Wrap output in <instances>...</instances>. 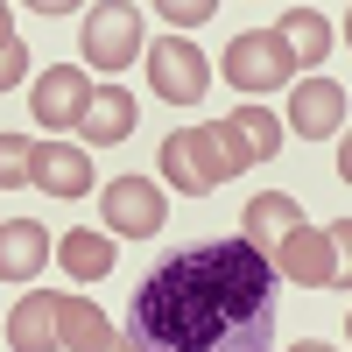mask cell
<instances>
[{
    "instance_id": "6da1fadb",
    "label": "cell",
    "mask_w": 352,
    "mask_h": 352,
    "mask_svg": "<svg viewBox=\"0 0 352 352\" xmlns=\"http://www.w3.org/2000/svg\"><path fill=\"white\" fill-rule=\"evenodd\" d=\"M120 338L134 352H268L275 268L247 240H197L141 275Z\"/></svg>"
},
{
    "instance_id": "7a4b0ae2",
    "label": "cell",
    "mask_w": 352,
    "mask_h": 352,
    "mask_svg": "<svg viewBox=\"0 0 352 352\" xmlns=\"http://www.w3.org/2000/svg\"><path fill=\"white\" fill-rule=\"evenodd\" d=\"M240 169H254L247 141L232 134V120H212V127H176L162 141V176L184 197H212L219 184H232Z\"/></svg>"
},
{
    "instance_id": "3957f363",
    "label": "cell",
    "mask_w": 352,
    "mask_h": 352,
    "mask_svg": "<svg viewBox=\"0 0 352 352\" xmlns=\"http://www.w3.org/2000/svg\"><path fill=\"white\" fill-rule=\"evenodd\" d=\"M345 240H352V226H345V219H338L331 232H317V226H296L282 247H268L261 261H268L275 275L303 282V289H345Z\"/></svg>"
},
{
    "instance_id": "277c9868",
    "label": "cell",
    "mask_w": 352,
    "mask_h": 352,
    "mask_svg": "<svg viewBox=\"0 0 352 352\" xmlns=\"http://www.w3.org/2000/svg\"><path fill=\"white\" fill-rule=\"evenodd\" d=\"M289 71H296V56H289V43L275 28H247V36L226 50V64H219V78H232L240 92H268V85H282Z\"/></svg>"
},
{
    "instance_id": "5b68a950",
    "label": "cell",
    "mask_w": 352,
    "mask_h": 352,
    "mask_svg": "<svg viewBox=\"0 0 352 352\" xmlns=\"http://www.w3.org/2000/svg\"><path fill=\"white\" fill-rule=\"evenodd\" d=\"M148 85H155V99H169V106H197L204 85H212V64L197 56V43L162 36V43L148 50Z\"/></svg>"
},
{
    "instance_id": "8992f818",
    "label": "cell",
    "mask_w": 352,
    "mask_h": 352,
    "mask_svg": "<svg viewBox=\"0 0 352 352\" xmlns=\"http://www.w3.org/2000/svg\"><path fill=\"white\" fill-rule=\"evenodd\" d=\"M106 232L155 240L162 232V184H148V176H113L106 184Z\"/></svg>"
},
{
    "instance_id": "52a82bcc",
    "label": "cell",
    "mask_w": 352,
    "mask_h": 352,
    "mask_svg": "<svg viewBox=\"0 0 352 352\" xmlns=\"http://www.w3.org/2000/svg\"><path fill=\"white\" fill-rule=\"evenodd\" d=\"M134 50H141V8H127V0H106V8L85 14V56H92L99 71L134 64Z\"/></svg>"
},
{
    "instance_id": "ba28073f",
    "label": "cell",
    "mask_w": 352,
    "mask_h": 352,
    "mask_svg": "<svg viewBox=\"0 0 352 352\" xmlns=\"http://www.w3.org/2000/svg\"><path fill=\"white\" fill-rule=\"evenodd\" d=\"M50 331H56V352H134L85 296H50Z\"/></svg>"
},
{
    "instance_id": "9c48e42d",
    "label": "cell",
    "mask_w": 352,
    "mask_h": 352,
    "mask_svg": "<svg viewBox=\"0 0 352 352\" xmlns=\"http://www.w3.org/2000/svg\"><path fill=\"white\" fill-rule=\"evenodd\" d=\"M289 127L310 141H338L345 134V85L338 78H303L289 92Z\"/></svg>"
},
{
    "instance_id": "30bf717a",
    "label": "cell",
    "mask_w": 352,
    "mask_h": 352,
    "mask_svg": "<svg viewBox=\"0 0 352 352\" xmlns=\"http://www.w3.org/2000/svg\"><path fill=\"white\" fill-rule=\"evenodd\" d=\"M28 184L50 190V197H85V190H92V162H85V148L43 141V148L28 155Z\"/></svg>"
},
{
    "instance_id": "8fae6325",
    "label": "cell",
    "mask_w": 352,
    "mask_h": 352,
    "mask_svg": "<svg viewBox=\"0 0 352 352\" xmlns=\"http://www.w3.org/2000/svg\"><path fill=\"white\" fill-rule=\"evenodd\" d=\"M85 106H92V78H85V71H56L50 64L36 78V120L43 127H78Z\"/></svg>"
},
{
    "instance_id": "7c38bea8",
    "label": "cell",
    "mask_w": 352,
    "mask_h": 352,
    "mask_svg": "<svg viewBox=\"0 0 352 352\" xmlns=\"http://www.w3.org/2000/svg\"><path fill=\"white\" fill-rule=\"evenodd\" d=\"M50 268V232L36 219H8L0 226V282H28Z\"/></svg>"
},
{
    "instance_id": "4fadbf2b",
    "label": "cell",
    "mask_w": 352,
    "mask_h": 352,
    "mask_svg": "<svg viewBox=\"0 0 352 352\" xmlns=\"http://www.w3.org/2000/svg\"><path fill=\"white\" fill-rule=\"evenodd\" d=\"M240 226H247V247H254V254H268V247H282L289 232L303 226V212H296V197H282V190H261V197L247 204V219H240Z\"/></svg>"
},
{
    "instance_id": "5bb4252c",
    "label": "cell",
    "mask_w": 352,
    "mask_h": 352,
    "mask_svg": "<svg viewBox=\"0 0 352 352\" xmlns=\"http://www.w3.org/2000/svg\"><path fill=\"white\" fill-rule=\"evenodd\" d=\"M275 36L289 43V56H296V71H317L331 56V21L317 14V8H289L282 21H275Z\"/></svg>"
},
{
    "instance_id": "9a60e30c",
    "label": "cell",
    "mask_w": 352,
    "mask_h": 352,
    "mask_svg": "<svg viewBox=\"0 0 352 352\" xmlns=\"http://www.w3.org/2000/svg\"><path fill=\"white\" fill-rule=\"evenodd\" d=\"M56 261H64V275L99 282V275H113V240H106V232H92V226H78V232L56 240Z\"/></svg>"
},
{
    "instance_id": "2e32d148",
    "label": "cell",
    "mask_w": 352,
    "mask_h": 352,
    "mask_svg": "<svg viewBox=\"0 0 352 352\" xmlns=\"http://www.w3.org/2000/svg\"><path fill=\"white\" fill-rule=\"evenodd\" d=\"M78 134H85V141H127V134H134V99L120 92V85H106V92H92V106H85Z\"/></svg>"
},
{
    "instance_id": "e0dca14e",
    "label": "cell",
    "mask_w": 352,
    "mask_h": 352,
    "mask_svg": "<svg viewBox=\"0 0 352 352\" xmlns=\"http://www.w3.org/2000/svg\"><path fill=\"white\" fill-rule=\"evenodd\" d=\"M232 134L247 141V155H254V162H275V148H282L275 113H261V106H240V113H232Z\"/></svg>"
},
{
    "instance_id": "ac0fdd59",
    "label": "cell",
    "mask_w": 352,
    "mask_h": 352,
    "mask_svg": "<svg viewBox=\"0 0 352 352\" xmlns=\"http://www.w3.org/2000/svg\"><path fill=\"white\" fill-rule=\"evenodd\" d=\"M28 155H36V141L0 134V190H21V184H28Z\"/></svg>"
},
{
    "instance_id": "d6986e66",
    "label": "cell",
    "mask_w": 352,
    "mask_h": 352,
    "mask_svg": "<svg viewBox=\"0 0 352 352\" xmlns=\"http://www.w3.org/2000/svg\"><path fill=\"white\" fill-rule=\"evenodd\" d=\"M212 14H219V0H162V21H176V28H197Z\"/></svg>"
},
{
    "instance_id": "ffe728a7",
    "label": "cell",
    "mask_w": 352,
    "mask_h": 352,
    "mask_svg": "<svg viewBox=\"0 0 352 352\" xmlns=\"http://www.w3.org/2000/svg\"><path fill=\"white\" fill-rule=\"evenodd\" d=\"M21 71H28V50H21V43H8V50H0V92H14Z\"/></svg>"
},
{
    "instance_id": "44dd1931",
    "label": "cell",
    "mask_w": 352,
    "mask_h": 352,
    "mask_svg": "<svg viewBox=\"0 0 352 352\" xmlns=\"http://www.w3.org/2000/svg\"><path fill=\"white\" fill-rule=\"evenodd\" d=\"M14 43V8H0V50Z\"/></svg>"
},
{
    "instance_id": "7402d4cb",
    "label": "cell",
    "mask_w": 352,
    "mask_h": 352,
    "mask_svg": "<svg viewBox=\"0 0 352 352\" xmlns=\"http://www.w3.org/2000/svg\"><path fill=\"white\" fill-rule=\"evenodd\" d=\"M289 352H345V345H324V338H303V345H289Z\"/></svg>"
}]
</instances>
